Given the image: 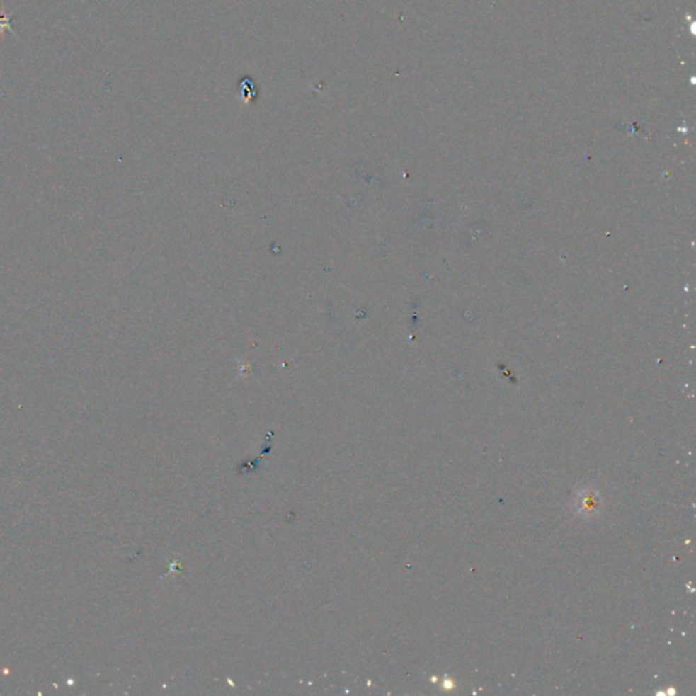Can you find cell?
I'll return each instance as SVG.
<instances>
[{
	"mask_svg": "<svg viewBox=\"0 0 696 696\" xmlns=\"http://www.w3.org/2000/svg\"><path fill=\"white\" fill-rule=\"evenodd\" d=\"M601 505L603 499L600 491L591 486H585L583 489L576 491L571 510L577 517L592 518L598 515V513L601 511Z\"/></svg>",
	"mask_w": 696,
	"mask_h": 696,
	"instance_id": "cell-1",
	"label": "cell"
},
{
	"mask_svg": "<svg viewBox=\"0 0 696 696\" xmlns=\"http://www.w3.org/2000/svg\"><path fill=\"white\" fill-rule=\"evenodd\" d=\"M238 93H239L241 100L245 103L255 101L256 97H257V90H256L253 81L251 78H242V81L238 85Z\"/></svg>",
	"mask_w": 696,
	"mask_h": 696,
	"instance_id": "cell-2",
	"label": "cell"
}]
</instances>
